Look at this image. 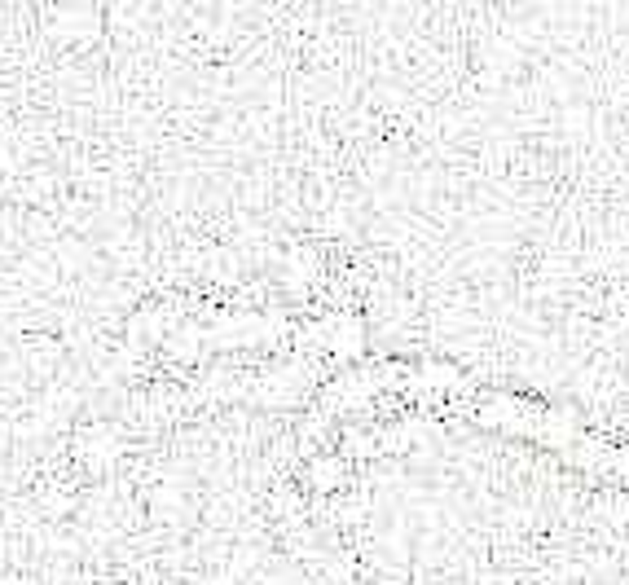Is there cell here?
<instances>
[{
  "instance_id": "cell-1",
  "label": "cell",
  "mask_w": 629,
  "mask_h": 585,
  "mask_svg": "<svg viewBox=\"0 0 629 585\" xmlns=\"http://www.w3.org/2000/svg\"><path fill=\"white\" fill-rule=\"evenodd\" d=\"M322 344L330 357H339V361L361 357V352H366V322H361V317H335V322H326V330H322Z\"/></svg>"
},
{
  "instance_id": "cell-2",
  "label": "cell",
  "mask_w": 629,
  "mask_h": 585,
  "mask_svg": "<svg viewBox=\"0 0 629 585\" xmlns=\"http://www.w3.org/2000/svg\"><path fill=\"white\" fill-rule=\"evenodd\" d=\"M115 454H119V436L110 427H88L80 436V458H88L93 467H106Z\"/></svg>"
},
{
  "instance_id": "cell-3",
  "label": "cell",
  "mask_w": 629,
  "mask_h": 585,
  "mask_svg": "<svg viewBox=\"0 0 629 585\" xmlns=\"http://www.w3.org/2000/svg\"><path fill=\"white\" fill-rule=\"evenodd\" d=\"M163 344H168V352H172L176 361H194L198 352H203V330H198V326L168 330V339H163Z\"/></svg>"
},
{
  "instance_id": "cell-4",
  "label": "cell",
  "mask_w": 629,
  "mask_h": 585,
  "mask_svg": "<svg viewBox=\"0 0 629 585\" xmlns=\"http://www.w3.org/2000/svg\"><path fill=\"white\" fill-rule=\"evenodd\" d=\"M308 476H313V489H322V493L339 489V484H344V458H339V454L317 458L313 467H308Z\"/></svg>"
}]
</instances>
